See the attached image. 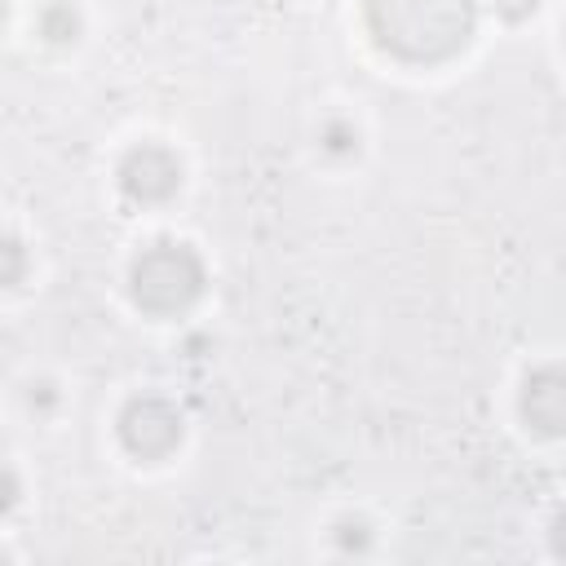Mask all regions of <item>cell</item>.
Listing matches in <instances>:
<instances>
[{
  "label": "cell",
  "mask_w": 566,
  "mask_h": 566,
  "mask_svg": "<svg viewBox=\"0 0 566 566\" xmlns=\"http://www.w3.org/2000/svg\"><path fill=\"white\" fill-rule=\"evenodd\" d=\"M27 398H31V407H44V402H53L57 394H53V385H49V380H40V385H31V394H27Z\"/></svg>",
  "instance_id": "cell-12"
},
{
  "label": "cell",
  "mask_w": 566,
  "mask_h": 566,
  "mask_svg": "<svg viewBox=\"0 0 566 566\" xmlns=\"http://www.w3.org/2000/svg\"><path fill=\"white\" fill-rule=\"evenodd\" d=\"M332 539H336L340 553H367V544H371V526H367L363 517H340V522L332 526Z\"/></svg>",
  "instance_id": "cell-8"
},
{
  "label": "cell",
  "mask_w": 566,
  "mask_h": 566,
  "mask_svg": "<svg viewBox=\"0 0 566 566\" xmlns=\"http://www.w3.org/2000/svg\"><path fill=\"white\" fill-rule=\"evenodd\" d=\"M115 433L133 460H168L186 438V416L164 394H137L119 407Z\"/></svg>",
  "instance_id": "cell-3"
},
{
  "label": "cell",
  "mask_w": 566,
  "mask_h": 566,
  "mask_svg": "<svg viewBox=\"0 0 566 566\" xmlns=\"http://www.w3.org/2000/svg\"><path fill=\"white\" fill-rule=\"evenodd\" d=\"M208 287L203 256L181 239H155L146 243L128 265V296L142 314L177 318L186 314Z\"/></svg>",
  "instance_id": "cell-2"
},
{
  "label": "cell",
  "mask_w": 566,
  "mask_h": 566,
  "mask_svg": "<svg viewBox=\"0 0 566 566\" xmlns=\"http://www.w3.org/2000/svg\"><path fill=\"white\" fill-rule=\"evenodd\" d=\"M40 35L49 40V44H75L80 40V9L71 4V0H53V4H44L40 9Z\"/></svg>",
  "instance_id": "cell-6"
},
{
  "label": "cell",
  "mask_w": 566,
  "mask_h": 566,
  "mask_svg": "<svg viewBox=\"0 0 566 566\" xmlns=\"http://www.w3.org/2000/svg\"><path fill=\"white\" fill-rule=\"evenodd\" d=\"M478 0H367V27L385 53L411 66L455 57L473 35Z\"/></svg>",
  "instance_id": "cell-1"
},
{
  "label": "cell",
  "mask_w": 566,
  "mask_h": 566,
  "mask_svg": "<svg viewBox=\"0 0 566 566\" xmlns=\"http://www.w3.org/2000/svg\"><path fill=\"white\" fill-rule=\"evenodd\" d=\"M548 544H553V553H557V557H566V504L553 513V526H548Z\"/></svg>",
  "instance_id": "cell-11"
},
{
  "label": "cell",
  "mask_w": 566,
  "mask_h": 566,
  "mask_svg": "<svg viewBox=\"0 0 566 566\" xmlns=\"http://www.w3.org/2000/svg\"><path fill=\"white\" fill-rule=\"evenodd\" d=\"M4 256H9L4 283H9V287H18V283H22V243H18V239H9V243H4Z\"/></svg>",
  "instance_id": "cell-10"
},
{
  "label": "cell",
  "mask_w": 566,
  "mask_h": 566,
  "mask_svg": "<svg viewBox=\"0 0 566 566\" xmlns=\"http://www.w3.org/2000/svg\"><path fill=\"white\" fill-rule=\"evenodd\" d=\"M318 146H323L332 159H354V155H358V128H354V119H340V115L323 119Z\"/></svg>",
  "instance_id": "cell-7"
},
{
  "label": "cell",
  "mask_w": 566,
  "mask_h": 566,
  "mask_svg": "<svg viewBox=\"0 0 566 566\" xmlns=\"http://www.w3.org/2000/svg\"><path fill=\"white\" fill-rule=\"evenodd\" d=\"M539 9V0H495V13L504 18V22H522V18H531Z\"/></svg>",
  "instance_id": "cell-9"
},
{
  "label": "cell",
  "mask_w": 566,
  "mask_h": 566,
  "mask_svg": "<svg viewBox=\"0 0 566 566\" xmlns=\"http://www.w3.org/2000/svg\"><path fill=\"white\" fill-rule=\"evenodd\" d=\"M115 181H119V195L128 203H142V208H155V203H168L181 181H186V168L177 159V150L159 146V142H142L133 146L119 168H115Z\"/></svg>",
  "instance_id": "cell-4"
},
{
  "label": "cell",
  "mask_w": 566,
  "mask_h": 566,
  "mask_svg": "<svg viewBox=\"0 0 566 566\" xmlns=\"http://www.w3.org/2000/svg\"><path fill=\"white\" fill-rule=\"evenodd\" d=\"M522 424L535 438H566V363H539L517 389Z\"/></svg>",
  "instance_id": "cell-5"
}]
</instances>
